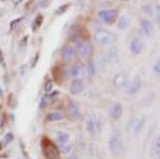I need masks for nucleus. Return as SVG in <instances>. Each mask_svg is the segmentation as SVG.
Masks as SVG:
<instances>
[{"instance_id":"f257e3e1","label":"nucleus","mask_w":160,"mask_h":159,"mask_svg":"<svg viewBox=\"0 0 160 159\" xmlns=\"http://www.w3.org/2000/svg\"><path fill=\"white\" fill-rule=\"evenodd\" d=\"M95 42L102 46H110L117 42V35L108 30H97L94 35Z\"/></svg>"},{"instance_id":"f03ea898","label":"nucleus","mask_w":160,"mask_h":159,"mask_svg":"<svg viewBox=\"0 0 160 159\" xmlns=\"http://www.w3.org/2000/svg\"><path fill=\"white\" fill-rule=\"evenodd\" d=\"M43 154L46 159H60V150L53 143L46 141L43 144Z\"/></svg>"},{"instance_id":"7ed1b4c3","label":"nucleus","mask_w":160,"mask_h":159,"mask_svg":"<svg viewBox=\"0 0 160 159\" xmlns=\"http://www.w3.org/2000/svg\"><path fill=\"white\" fill-rule=\"evenodd\" d=\"M109 148L110 152L112 155L118 156V154L122 152L123 150V142H122V138L118 132H113L112 136L110 137L109 141Z\"/></svg>"},{"instance_id":"20e7f679","label":"nucleus","mask_w":160,"mask_h":159,"mask_svg":"<svg viewBox=\"0 0 160 159\" xmlns=\"http://www.w3.org/2000/svg\"><path fill=\"white\" fill-rule=\"evenodd\" d=\"M98 16L100 20H102L106 24L112 25L115 22V20L118 19V10L111 9V10H102L98 13Z\"/></svg>"},{"instance_id":"39448f33","label":"nucleus","mask_w":160,"mask_h":159,"mask_svg":"<svg viewBox=\"0 0 160 159\" xmlns=\"http://www.w3.org/2000/svg\"><path fill=\"white\" fill-rule=\"evenodd\" d=\"M77 52L81 58H88L91 53V45L86 40H78L76 42Z\"/></svg>"},{"instance_id":"423d86ee","label":"nucleus","mask_w":160,"mask_h":159,"mask_svg":"<svg viewBox=\"0 0 160 159\" xmlns=\"http://www.w3.org/2000/svg\"><path fill=\"white\" fill-rule=\"evenodd\" d=\"M151 159H160V136H156L149 145Z\"/></svg>"},{"instance_id":"0eeeda50","label":"nucleus","mask_w":160,"mask_h":159,"mask_svg":"<svg viewBox=\"0 0 160 159\" xmlns=\"http://www.w3.org/2000/svg\"><path fill=\"white\" fill-rule=\"evenodd\" d=\"M146 119L143 115H140L138 117H135L132 121L130 122V130L132 132V134H139L142 129H143L144 125H145Z\"/></svg>"},{"instance_id":"6e6552de","label":"nucleus","mask_w":160,"mask_h":159,"mask_svg":"<svg viewBox=\"0 0 160 159\" xmlns=\"http://www.w3.org/2000/svg\"><path fill=\"white\" fill-rule=\"evenodd\" d=\"M142 88V80L139 76L135 77L131 81H129L127 86V93L130 94V95H133V94H137Z\"/></svg>"},{"instance_id":"1a4fd4ad","label":"nucleus","mask_w":160,"mask_h":159,"mask_svg":"<svg viewBox=\"0 0 160 159\" xmlns=\"http://www.w3.org/2000/svg\"><path fill=\"white\" fill-rule=\"evenodd\" d=\"M109 114L111 117V119L115 120H120L123 115V107L120 102H113V104L110 105L109 107Z\"/></svg>"},{"instance_id":"9d476101","label":"nucleus","mask_w":160,"mask_h":159,"mask_svg":"<svg viewBox=\"0 0 160 159\" xmlns=\"http://www.w3.org/2000/svg\"><path fill=\"white\" fill-rule=\"evenodd\" d=\"M129 49L132 56H139L144 49V44L140 38H132L129 45Z\"/></svg>"},{"instance_id":"9b49d317","label":"nucleus","mask_w":160,"mask_h":159,"mask_svg":"<svg viewBox=\"0 0 160 159\" xmlns=\"http://www.w3.org/2000/svg\"><path fill=\"white\" fill-rule=\"evenodd\" d=\"M68 111L69 117L73 120H76L77 121V120L81 119V112H80L79 106L77 105V102H75L74 101H71L68 102Z\"/></svg>"},{"instance_id":"f8f14e48","label":"nucleus","mask_w":160,"mask_h":159,"mask_svg":"<svg viewBox=\"0 0 160 159\" xmlns=\"http://www.w3.org/2000/svg\"><path fill=\"white\" fill-rule=\"evenodd\" d=\"M129 83L128 78L124 74H117L113 78V84L117 89H126Z\"/></svg>"},{"instance_id":"ddd939ff","label":"nucleus","mask_w":160,"mask_h":159,"mask_svg":"<svg viewBox=\"0 0 160 159\" xmlns=\"http://www.w3.org/2000/svg\"><path fill=\"white\" fill-rule=\"evenodd\" d=\"M83 89H84L83 81L78 78L74 79L71 83V87H69V91H71V94H73V95H79V94H81Z\"/></svg>"},{"instance_id":"4468645a","label":"nucleus","mask_w":160,"mask_h":159,"mask_svg":"<svg viewBox=\"0 0 160 159\" xmlns=\"http://www.w3.org/2000/svg\"><path fill=\"white\" fill-rule=\"evenodd\" d=\"M75 55H76V49H75L73 46H65L61 50V58L65 62L73 60L75 58Z\"/></svg>"},{"instance_id":"2eb2a0df","label":"nucleus","mask_w":160,"mask_h":159,"mask_svg":"<svg viewBox=\"0 0 160 159\" xmlns=\"http://www.w3.org/2000/svg\"><path fill=\"white\" fill-rule=\"evenodd\" d=\"M140 29L145 35H151L152 33H153L154 27H153V24H152L148 19L141 18L140 19Z\"/></svg>"},{"instance_id":"dca6fc26","label":"nucleus","mask_w":160,"mask_h":159,"mask_svg":"<svg viewBox=\"0 0 160 159\" xmlns=\"http://www.w3.org/2000/svg\"><path fill=\"white\" fill-rule=\"evenodd\" d=\"M99 124L95 121L94 119H92V117H89V119L87 120L86 122V128H87V132H89L90 135H95L96 134L97 130H99Z\"/></svg>"},{"instance_id":"f3484780","label":"nucleus","mask_w":160,"mask_h":159,"mask_svg":"<svg viewBox=\"0 0 160 159\" xmlns=\"http://www.w3.org/2000/svg\"><path fill=\"white\" fill-rule=\"evenodd\" d=\"M68 78H75L76 79L77 77L80 76V74L82 73V67L80 64H73L68 67Z\"/></svg>"},{"instance_id":"a211bd4d","label":"nucleus","mask_w":160,"mask_h":159,"mask_svg":"<svg viewBox=\"0 0 160 159\" xmlns=\"http://www.w3.org/2000/svg\"><path fill=\"white\" fill-rule=\"evenodd\" d=\"M106 59L108 62H117L118 60V52L115 47H112L106 55Z\"/></svg>"},{"instance_id":"6ab92c4d","label":"nucleus","mask_w":160,"mask_h":159,"mask_svg":"<svg viewBox=\"0 0 160 159\" xmlns=\"http://www.w3.org/2000/svg\"><path fill=\"white\" fill-rule=\"evenodd\" d=\"M64 119V115L59 111H52L47 115V120L49 122H58Z\"/></svg>"},{"instance_id":"aec40b11","label":"nucleus","mask_w":160,"mask_h":159,"mask_svg":"<svg viewBox=\"0 0 160 159\" xmlns=\"http://www.w3.org/2000/svg\"><path fill=\"white\" fill-rule=\"evenodd\" d=\"M57 141H58L60 144H68L69 141V135L68 132H60L57 134Z\"/></svg>"},{"instance_id":"412c9836","label":"nucleus","mask_w":160,"mask_h":159,"mask_svg":"<svg viewBox=\"0 0 160 159\" xmlns=\"http://www.w3.org/2000/svg\"><path fill=\"white\" fill-rule=\"evenodd\" d=\"M129 26V18L127 16H122L118 20V28L120 30H125L128 28Z\"/></svg>"},{"instance_id":"4be33fe9","label":"nucleus","mask_w":160,"mask_h":159,"mask_svg":"<svg viewBox=\"0 0 160 159\" xmlns=\"http://www.w3.org/2000/svg\"><path fill=\"white\" fill-rule=\"evenodd\" d=\"M43 15H38L37 17H35L34 22H33V25H32V30L33 31H38V29H40V27L42 26V22H43Z\"/></svg>"},{"instance_id":"5701e85b","label":"nucleus","mask_w":160,"mask_h":159,"mask_svg":"<svg viewBox=\"0 0 160 159\" xmlns=\"http://www.w3.org/2000/svg\"><path fill=\"white\" fill-rule=\"evenodd\" d=\"M87 70H88V73H89L90 76H94L95 75V64L93 62L92 60H90L88 62V65H87Z\"/></svg>"},{"instance_id":"b1692460","label":"nucleus","mask_w":160,"mask_h":159,"mask_svg":"<svg viewBox=\"0 0 160 159\" xmlns=\"http://www.w3.org/2000/svg\"><path fill=\"white\" fill-rule=\"evenodd\" d=\"M68 7H69V4L68 3H65V4H63V6H60V7H58V9L56 10V14L57 15L64 14V13H65L68 10Z\"/></svg>"},{"instance_id":"393cba45","label":"nucleus","mask_w":160,"mask_h":159,"mask_svg":"<svg viewBox=\"0 0 160 159\" xmlns=\"http://www.w3.org/2000/svg\"><path fill=\"white\" fill-rule=\"evenodd\" d=\"M48 98H49V96L47 95V94H45L42 99H41V102H40V108L41 109H46V107H47L48 105Z\"/></svg>"},{"instance_id":"a878e982","label":"nucleus","mask_w":160,"mask_h":159,"mask_svg":"<svg viewBox=\"0 0 160 159\" xmlns=\"http://www.w3.org/2000/svg\"><path fill=\"white\" fill-rule=\"evenodd\" d=\"M53 89V82L52 80H47L45 82V86H44V90H45L46 93H49V92H52Z\"/></svg>"},{"instance_id":"bb28decb","label":"nucleus","mask_w":160,"mask_h":159,"mask_svg":"<svg viewBox=\"0 0 160 159\" xmlns=\"http://www.w3.org/2000/svg\"><path fill=\"white\" fill-rule=\"evenodd\" d=\"M52 2V0H40L38 2V7H42V9H46L50 6V3Z\"/></svg>"},{"instance_id":"cd10ccee","label":"nucleus","mask_w":160,"mask_h":159,"mask_svg":"<svg viewBox=\"0 0 160 159\" xmlns=\"http://www.w3.org/2000/svg\"><path fill=\"white\" fill-rule=\"evenodd\" d=\"M13 140H14V135H13L12 132H9V134H7L4 136L3 142H4V144H9V143L13 142Z\"/></svg>"},{"instance_id":"c85d7f7f","label":"nucleus","mask_w":160,"mask_h":159,"mask_svg":"<svg viewBox=\"0 0 160 159\" xmlns=\"http://www.w3.org/2000/svg\"><path fill=\"white\" fill-rule=\"evenodd\" d=\"M22 19H24V18H22V17H18V18H17V19L12 20V22H11V24H10V30H13V29H14L15 26L18 25Z\"/></svg>"},{"instance_id":"c756f323","label":"nucleus","mask_w":160,"mask_h":159,"mask_svg":"<svg viewBox=\"0 0 160 159\" xmlns=\"http://www.w3.org/2000/svg\"><path fill=\"white\" fill-rule=\"evenodd\" d=\"M59 150H60V152L62 153H68L69 151H71V147H68V144H60V147H59Z\"/></svg>"},{"instance_id":"7c9ffc66","label":"nucleus","mask_w":160,"mask_h":159,"mask_svg":"<svg viewBox=\"0 0 160 159\" xmlns=\"http://www.w3.org/2000/svg\"><path fill=\"white\" fill-rule=\"evenodd\" d=\"M153 71L155 72V73L157 74V75H160V59L158 61H157L156 63L154 64L153 66Z\"/></svg>"},{"instance_id":"2f4dec72","label":"nucleus","mask_w":160,"mask_h":159,"mask_svg":"<svg viewBox=\"0 0 160 159\" xmlns=\"http://www.w3.org/2000/svg\"><path fill=\"white\" fill-rule=\"evenodd\" d=\"M0 65L6 67V61H4V57H3V53H2L1 49H0Z\"/></svg>"},{"instance_id":"473e14b6","label":"nucleus","mask_w":160,"mask_h":159,"mask_svg":"<svg viewBox=\"0 0 160 159\" xmlns=\"http://www.w3.org/2000/svg\"><path fill=\"white\" fill-rule=\"evenodd\" d=\"M156 19L157 22H160V4L156 7Z\"/></svg>"},{"instance_id":"72a5a7b5","label":"nucleus","mask_w":160,"mask_h":159,"mask_svg":"<svg viewBox=\"0 0 160 159\" xmlns=\"http://www.w3.org/2000/svg\"><path fill=\"white\" fill-rule=\"evenodd\" d=\"M24 1V0H11V2L13 4H15V6H17V4L22 3V2Z\"/></svg>"},{"instance_id":"f704fd0d","label":"nucleus","mask_w":160,"mask_h":159,"mask_svg":"<svg viewBox=\"0 0 160 159\" xmlns=\"http://www.w3.org/2000/svg\"><path fill=\"white\" fill-rule=\"evenodd\" d=\"M144 11H148V14H151V7H149V6H146L145 7H143Z\"/></svg>"},{"instance_id":"c9c22d12","label":"nucleus","mask_w":160,"mask_h":159,"mask_svg":"<svg viewBox=\"0 0 160 159\" xmlns=\"http://www.w3.org/2000/svg\"><path fill=\"white\" fill-rule=\"evenodd\" d=\"M68 159H78V157H77L76 155H71V156H68Z\"/></svg>"},{"instance_id":"e433bc0d","label":"nucleus","mask_w":160,"mask_h":159,"mask_svg":"<svg viewBox=\"0 0 160 159\" xmlns=\"http://www.w3.org/2000/svg\"><path fill=\"white\" fill-rule=\"evenodd\" d=\"M2 94H3V91H2V88L0 87V95H2Z\"/></svg>"},{"instance_id":"4c0bfd02","label":"nucleus","mask_w":160,"mask_h":159,"mask_svg":"<svg viewBox=\"0 0 160 159\" xmlns=\"http://www.w3.org/2000/svg\"><path fill=\"white\" fill-rule=\"evenodd\" d=\"M1 127H2V121L0 120V128H1Z\"/></svg>"}]
</instances>
